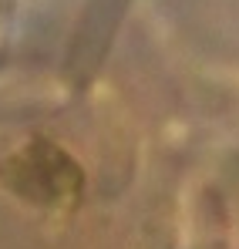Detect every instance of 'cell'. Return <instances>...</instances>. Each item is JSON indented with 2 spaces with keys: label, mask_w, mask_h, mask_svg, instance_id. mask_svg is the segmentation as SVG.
<instances>
[{
  "label": "cell",
  "mask_w": 239,
  "mask_h": 249,
  "mask_svg": "<svg viewBox=\"0 0 239 249\" xmlns=\"http://www.w3.org/2000/svg\"><path fill=\"white\" fill-rule=\"evenodd\" d=\"M20 175L27 178V185H20V192L34 202H44V199H61V196H78L81 192V172L78 165L54 145L47 142H37L31 145L24 155H20Z\"/></svg>",
  "instance_id": "7a4b0ae2"
},
{
  "label": "cell",
  "mask_w": 239,
  "mask_h": 249,
  "mask_svg": "<svg viewBox=\"0 0 239 249\" xmlns=\"http://www.w3.org/2000/svg\"><path fill=\"white\" fill-rule=\"evenodd\" d=\"M128 10H131V0H88L84 3V14L64 54V74L71 84L81 88L101 71Z\"/></svg>",
  "instance_id": "6da1fadb"
},
{
  "label": "cell",
  "mask_w": 239,
  "mask_h": 249,
  "mask_svg": "<svg viewBox=\"0 0 239 249\" xmlns=\"http://www.w3.org/2000/svg\"><path fill=\"white\" fill-rule=\"evenodd\" d=\"M14 115H20V108H10V105H0V122H10Z\"/></svg>",
  "instance_id": "3957f363"
}]
</instances>
